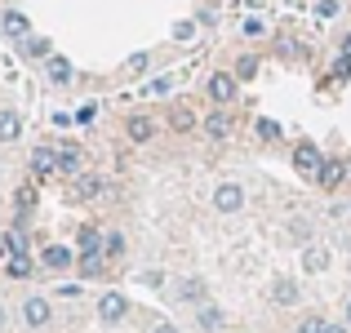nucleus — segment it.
Wrapping results in <instances>:
<instances>
[{"mask_svg": "<svg viewBox=\"0 0 351 333\" xmlns=\"http://www.w3.org/2000/svg\"><path fill=\"white\" fill-rule=\"evenodd\" d=\"M325 160H329V156L320 151L316 143H298V147H293V169H298V173H307V178H316Z\"/></svg>", "mask_w": 351, "mask_h": 333, "instance_id": "obj_1", "label": "nucleus"}, {"mask_svg": "<svg viewBox=\"0 0 351 333\" xmlns=\"http://www.w3.org/2000/svg\"><path fill=\"white\" fill-rule=\"evenodd\" d=\"M205 94L214 98V107H227L236 98V76H232V71H214L209 85H205Z\"/></svg>", "mask_w": 351, "mask_h": 333, "instance_id": "obj_2", "label": "nucleus"}, {"mask_svg": "<svg viewBox=\"0 0 351 333\" xmlns=\"http://www.w3.org/2000/svg\"><path fill=\"white\" fill-rule=\"evenodd\" d=\"M214 209L218 214H240V209H245V187H240V182H223V187L214 191Z\"/></svg>", "mask_w": 351, "mask_h": 333, "instance_id": "obj_3", "label": "nucleus"}, {"mask_svg": "<svg viewBox=\"0 0 351 333\" xmlns=\"http://www.w3.org/2000/svg\"><path fill=\"white\" fill-rule=\"evenodd\" d=\"M23 320H27V329H45L53 320V311H49V302L40 298V293H32V298L23 302Z\"/></svg>", "mask_w": 351, "mask_h": 333, "instance_id": "obj_4", "label": "nucleus"}, {"mask_svg": "<svg viewBox=\"0 0 351 333\" xmlns=\"http://www.w3.org/2000/svg\"><path fill=\"white\" fill-rule=\"evenodd\" d=\"M32 173L36 178H49V173H58V147H49V143H40L32 151Z\"/></svg>", "mask_w": 351, "mask_h": 333, "instance_id": "obj_5", "label": "nucleus"}, {"mask_svg": "<svg viewBox=\"0 0 351 333\" xmlns=\"http://www.w3.org/2000/svg\"><path fill=\"white\" fill-rule=\"evenodd\" d=\"M71 262H76V254H71L67 245H45L40 249V267L45 271H67Z\"/></svg>", "mask_w": 351, "mask_h": 333, "instance_id": "obj_6", "label": "nucleus"}, {"mask_svg": "<svg viewBox=\"0 0 351 333\" xmlns=\"http://www.w3.org/2000/svg\"><path fill=\"white\" fill-rule=\"evenodd\" d=\"M0 258H5V262H14V258H27V236H23V227L0 231Z\"/></svg>", "mask_w": 351, "mask_h": 333, "instance_id": "obj_7", "label": "nucleus"}, {"mask_svg": "<svg viewBox=\"0 0 351 333\" xmlns=\"http://www.w3.org/2000/svg\"><path fill=\"white\" fill-rule=\"evenodd\" d=\"M98 316H103L107 325H120V320L129 316V302H125V293H103V298H98Z\"/></svg>", "mask_w": 351, "mask_h": 333, "instance_id": "obj_8", "label": "nucleus"}, {"mask_svg": "<svg viewBox=\"0 0 351 333\" xmlns=\"http://www.w3.org/2000/svg\"><path fill=\"white\" fill-rule=\"evenodd\" d=\"M125 134H129V143H152L156 138V120L143 116V111H134V116L125 120Z\"/></svg>", "mask_w": 351, "mask_h": 333, "instance_id": "obj_9", "label": "nucleus"}, {"mask_svg": "<svg viewBox=\"0 0 351 333\" xmlns=\"http://www.w3.org/2000/svg\"><path fill=\"white\" fill-rule=\"evenodd\" d=\"M0 27H5V36H14V40H27V36H32V23H27L23 9H5V14H0Z\"/></svg>", "mask_w": 351, "mask_h": 333, "instance_id": "obj_10", "label": "nucleus"}, {"mask_svg": "<svg viewBox=\"0 0 351 333\" xmlns=\"http://www.w3.org/2000/svg\"><path fill=\"white\" fill-rule=\"evenodd\" d=\"M58 173L80 178V173H85V151H80V147H58Z\"/></svg>", "mask_w": 351, "mask_h": 333, "instance_id": "obj_11", "label": "nucleus"}, {"mask_svg": "<svg viewBox=\"0 0 351 333\" xmlns=\"http://www.w3.org/2000/svg\"><path fill=\"white\" fill-rule=\"evenodd\" d=\"M103 191H107V178H98V173H80L76 187H71V196H76V200H98Z\"/></svg>", "mask_w": 351, "mask_h": 333, "instance_id": "obj_12", "label": "nucleus"}, {"mask_svg": "<svg viewBox=\"0 0 351 333\" xmlns=\"http://www.w3.org/2000/svg\"><path fill=\"white\" fill-rule=\"evenodd\" d=\"M343 178H347V160H325V164H320V173H316V182H320L325 191L343 187Z\"/></svg>", "mask_w": 351, "mask_h": 333, "instance_id": "obj_13", "label": "nucleus"}, {"mask_svg": "<svg viewBox=\"0 0 351 333\" xmlns=\"http://www.w3.org/2000/svg\"><path fill=\"white\" fill-rule=\"evenodd\" d=\"M103 240H107V236H103L98 227H89V222L76 231V245H80V254H103Z\"/></svg>", "mask_w": 351, "mask_h": 333, "instance_id": "obj_14", "label": "nucleus"}, {"mask_svg": "<svg viewBox=\"0 0 351 333\" xmlns=\"http://www.w3.org/2000/svg\"><path fill=\"white\" fill-rule=\"evenodd\" d=\"M23 53H27L32 62H49V58H53V45L45 40V36H27V40H23Z\"/></svg>", "mask_w": 351, "mask_h": 333, "instance_id": "obj_15", "label": "nucleus"}, {"mask_svg": "<svg viewBox=\"0 0 351 333\" xmlns=\"http://www.w3.org/2000/svg\"><path fill=\"white\" fill-rule=\"evenodd\" d=\"M205 134H209V138H227V134H232V116H227L223 107L209 111V116H205Z\"/></svg>", "mask_w": 351, "mask_h": 333, "instance_id": "obj_16", "label": "nucleus"}, {"mask_svg": "<svg viewBox=\"0 0 351 333\" xmlns=\"http://www.w3.org/2000/svg\"><path fill=\"white\" fill-rule=\"evenodd\" d=\"M14 209H18V227H23V222H27V214L36 209V187H32V182H23V187H18V196H14Z\"/></svg>", "mask_w": 351, "mask_h": 333, "instance_id": "obj_17", "label": "nucleus"}, {"mask_svg": "<svg viewBox=\"0 0 351 333\" xmlns=\"http://www.w3.org/2000/svg\"><path fill=\"white\" fill-rule=\"evenodd\" d=\"M178 298L182 302H200V307H205V280H200V275H187V280L178 284Z\"/></svg>", "mask_w": 351, "mask_h": 333, "instance_id": "obj_18", "label": "nucleus"}, {"mask_svg": "<svg viewBox=\"0 0 351 333\" xmlns=\"http://www.w3.org/2000/svg\"><path fill=\"white\" fill-rule=\"evenodd\" d=\"M271 302L276 307H293V302H298V284L293 280H276L271 284Z\"/></svg>", "mask_w": 351, "mask_h": 333, "instance_id": "obj_19", "label": "nucleus"}, {"mask_svg": "<svg viewBox=\"0 0 351 333\" xmlns=\"http://www.w3.org/2000/svg\"><path fill=\"white\" fill-rule=\"evenodd\" d=\"M45 71H49L53 85H71V62H67V58H58V53H53V58L45 62Z\"/></svg>", "mask_w": 351, "mask_h": 333, "instance_id": "obj_20", "label": "nucleus"}, {"mask_svg": "<svg viewBox=\"0 0 351 333\" xmlns=\"http://www.w3.org/2000/svg\"><path fill=\"white\" fill-rule=\"evenodd\" d=\"M107 271V254H80V275L85 280H94V275Z\"/></svg>", "mask_w": 351, "mask_h": 333, "instance_id": "obj_21", "label": "nucleus"}, {"mask_svg": "<svg viewBox=\"0 0 351 333\" xmlns=\"http://www.w3.org/2000/svg\"><path fill=\"white\" fill-rule=\"evenodd\" d=\"M18 134H23V120H18V111H0V143H14Z\"/></svg>", "mask_w": 351, "mask_h": 333, "instance_id": "obj_22", "label": "nucleus"}, {"mask_svg": "<svg viewBox=\"0 0 351 333\" xmlns=\"http://www.w3.org/2000/svg\"><path fill=\"white\" fill-rule=\"evenodd\" d=\"M169 125L178 129V134H187V129H196V111H191V107H173L169 111Z\"/></svg>", "mask_w": 351, "mask_h": 333, "instance_id": "obj_23", "label": "nucleus"}, {"mask_svg": "<svg viewBox=\"0 0 351 333\" xmlns=\"http://www.w3.org/2000/svg\"><path fill=\"white\" fill-rule=\"evenodd\" d=\"M302 267H307V271H325V267H329V249H316V245H311L307 254H302Z\"/></svg>", "mask_w": 351, "mask_h": 333, "instance_id": "obj_24", "label": "nucleus"}, {"mask_svg": "<svg viewBox=\"0 0 351 333\" xmlns=\"http://www.w3.org/2000/svg\"><path fill=\"white\" fill-rule=\"evenodd\" d=\"M200 325H205L209 333H218V329L227 325V316H223V311H218V307H209V302H205V307H200Z\"/></svg>", "mask_w": 351, "mask_h": 333, "instance_id": "obj_25", "label": "nucleus"}, {"mask_svg": "<svg viewBox=\"0 0 351 333\" xmlns=\"http://www.w3.org/2000/svg\"><path fill=\"white\" fill-rule=\"evenodd\" d=\"M5 271L14 275V280H27V275L36 271V262H32V258H14V262H5Z\"/></svg>", "mask_w": 351, "mask_h": 333, "instance_id": "obj_26", "label": "nucleus"}, {"mask_svg": "<svg viewBox=\"0 0 351 333\" xmlns=\"http://www.w3.org/2000/svg\"><path fill=\"white\" fill-rule=\"evenodd\" d=\"M232 76H236V80H254V76H258V58H254V53H245V58L236 62Z\"/></svg>", "mask_w": 351, "mask_h": 333, "instance_id": "obj_27", "label": "nucleus"}, {"mask_svg": "<svg viewBox=\"0 0 351 333\" xmlns=\"http://www.w3.org/2000/svg\"><path fill=\"white\" fill-rule=\"evenodd\" d=\"M103 254H107V258H120V254H125V236H120V231H107Z\"/></svg>", "mask_w": 351, "mask_h": 333, "instance_id": "obj_28", "label": "nucleus"}, {"mask_svg": "<svg viewBox=\"0 0 351 333\" xmlns=\"http://www.w3.org/2000/svg\"><path fill=\"white\" fill-rule=\"evenodd\" d=\"M240 32H245L249 40H254V36H267V23H263V18H258V14H249L245 23H240Z\"/></svg>", "mask_w": 351, "mask_h": 333, "instance_id": "obj_29", "label": "nucleus"}, {"mask_svg": "<svg viewBox=\"0 0 351 333\" xmlns=\"http://www.w3.org/2000/svg\"><path fill=\"white\" fill-rule=\"evenodd\" d=\"M258 138H263V143H276V138H280V125H276V120H258Z\"/></svg>", "mask_w": 351, "mask_h": 333, "instance_id": "obj_30", "label": "nucleus"}, {"mask_svg": "<svg viewBox=\"0 0 351 333\" xmlns=\"http://www.w3.org/2000/svg\"><path fill=\"white\" fill-rule=\"evenodd\" d=\"M298 333H329V320H325V316H307V320L298 325Z\"/></svg>", "mask_w": 351, "mask_h": 333, "instance_id": "obj_31", "label": "nucleus"}, {"mask_svg": "<svg viewBox=\"0 0 351 333\" xmlns=\"http://www.w3.org/2000/svg\"><path fill=\"white\" fill-rule=\"evenodd\" d=\"M329 76H334V80H347V76H351V58H338V62H334V71H329Z\"/></svg>", "mask_w": 351, "mask_h": 333, "instance_id": "obj_32", "label": "nucleus"}, {"mask_svg": "<svg viewBox=\"0 0 351 333\" xmlns=\"http://www.w3.org/2000/svg\"><path fill=\"white\" fill-rule=\"evenodd\" d=\"M191 36H196V23H178L173 27V40H191Z\"/></svg>", "mask_w": 351, "mask_h": 333, "instance_id": "obj_33", "label": "nucleus"}, {"mask_svg": "<svg viewBox=\"0 0 351 333\" xmlns=\"http://www.w3.org/2000/svg\"><path fill=\"white\" fill-rule=\"evenodd\" d=\"M169 89H173V80L160 76V80H152V85H147V94H169Z\"/></svg>", "mask_w": 351, "mask_h": 333, "instance_id": "obj_34", "label": "nucleus"}, {"mask_svg": "<svg viewBox=\"0 0 351 333\" xmlns=\"http://www.w3.org/2000/svg\"><path fill=\"white\" fill-rule=\"evenodd\" d=\"M316 14H320V18H334V14H338V0H320Z\"/></svg>", "mask_w": 351, "mask_h": 333, "instance_id": "obj_35", "label": "nucleus"}, {"mask_svg": "<svg viewBox=\"0 0 351 333\" xmlns=\"http://www.w3.org/2000/svg\"><path fill=\"white\" fill-rule=\"evenodd\" d=\"M58 298H80V284H71V280L58 284Z\"/></svg>", "mask_w": 351, "mask_h": 333, "instance_id": "obj_36", "label": "nucleus"}, {"mask_svg": "<svg viewBox=\"0 0 351 333\" xmlns=\"http://www.w3.org/2000/svg\"><path fill=\"white\" fill-rule=\"evenodd\" d=\"M152 333H178V329H173V325H156Z\"/></svg>", "mask_w": 351, "mask_h": 333, "instance_id": "obj_37", "label": "nucleus"}, {"mask_svg": "<svg viewBox=\"0 0 351 333\" xmlns=\"http://www.w3.org/2000/svg\"><path fill=\"white\" fill-rule=\"evenodd\" d=\"M343 320H347V329H351V298H347V307H343Z\"/></svg>", "mask_w": 351, "mask_h": 333, "instance_id": "obj_38", "label": "nucleus"}, {"mask_svg": "<svg viewBox=\"0 0 351 333\" xmlns=\"http://www.w3.org/2000/svg\"><path fill=\"white\" fill-rule=\"evenodd\" d=\"M343 58H351V36H347V40H343Z\"/></svg>", "mask_w": 351, "mask_h": 333, "instance_id": "obj_39", "label": "nucleus"}, {"mask_svg": "<svg viewBox=\"0 0 351 333\" xmlns=\"http://www.w3.org/2000/svg\"><path fill=\"white\" fill-rule=\"evenodd\" d=\"M329 333H351V329L347 325H329Z\"/></svg>", "mask_w": 351, "mask_h": 333, "instance_id": "obj_40", "label": "nucleus"}, {"mask_svg": "<svg viewBox=\"0 0 351 333\" xmlns=\"http://www.w3.org/2000/svg\"><path fill=\"white\" fill-rule=\"evenodd\" d=\"M0 329H5V302H0Z\"/></svg>", "mask_w": 351, "mask_h": 333, "instance_id": "obj_41", "label": "nucleus"}, {"mask_svg": "<svg viewBox=\"0 0 351 333\" xmlns=\"http://www.w3.org/2000/svg\"><path fill=\"white\" fill-rule=\"evenodd\" d=\"M347 173H351V156H347Z\"/></svg>", "mask_w": 351, "mask_h": 333, "instance_id": "obj_42", "label": "nucleus"}]
</instances>
